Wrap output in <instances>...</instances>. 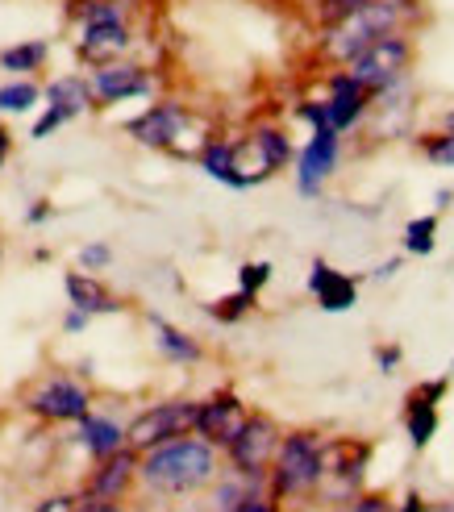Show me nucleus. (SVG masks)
<instances>
[{
	"label": "nucleus",
	"instance_id": "f257e3e1",
	"mask_svg": "<svg viewBox=\"0 0 454 512\" xmlns=\"http://www.w3.org/2000/svg\"><path fill=\"white\" fill-rule=\"evenodd\" d=\"M142 479L150 483L155 492H192L200 483L213 479V450L205 442H192V438H171L150 446L146 463H142Z\"/></svg>",
	"mask_w": 454,
	"mask_h": 512
},
{
	"label": "nucleus",
	"instance_id": "f03ea898",
	"mask_svg": "<svg viewBox=\"0 0 454 512\" xmlns=\"http://www.w3.org/2000/svg\"><path fill=\"white\" fill-rule=\"evenodd\" d=\"M405 0H363V5L350 13V17H342L338 21V30H334V42H330V55H338V59H355V55H363V50L375 42V38H384V34H392V25L405 17Z\"/></svg>",
	"mask_w": 454,
	"mask_h": 512
},
{
	"label": "nucleus",
	"instance_id": "7ed1b4c3",
	"mask_svg": "<svg viewBox=\"0 0 454 512\" xmlns=\"http://www.w3.org/2000/svg\"><path fill=\"white\" fill-rule=\"evenodd\" d=\"M405 67H409V46L396 34H384V38H375L363 55L350 59V80L371 92H388L400 75H405Z\"/></svg>",
	"mask_w": 454,
	"mask_h": 512
},
{
	"label": "nucleus",
	"instance_id": "20e7f679",
	"mask_svg": "<svg viewBox=\"0 0 454 512\" xmlns=\"http://www.w3.org/2000/svg\"><path fill=\"white\" fill-rule=\"evenodd\" d=\"M196 408L200 404H188V400H171V404H155L150 413H142L130 433H125V442L138 446V450H150L159 442H171V438H184V433L196 425Z\"/></svg>",
	"mask_w": 454,
	"mask_h": 512
},
{
	"label": "nucleus",
	"instance_id": "39448f33",
	"mask_svg": "<svg viewBox=\"0 0 454 512\" xmlns=\"http://www.w3.org/2000/svg\"><path fill=\"white\" fill-rule=\"evenodd\" d=\"M321 479V446L313 433H292L275 458V488L280 492H305Z\"/></svg>",
	"mask_w": 454,
	"mask_h": 512
},
{
	"label": "nucleus",
	"instance_id": "423d86ee",
	"mask_svg": "<svg viewBox=\"0 0 454 512\" xmlns=\"http://www.w3.org/2000/svg\"><path fill=\"white\" fill-rule=\"evenodd\" d=\"M84 17H88V25H84V38H80V55L88 63L105 67L109 59H117L121 50L130 46V34H125L121 13L113 5H88Z\"/></svg>",
	"mask_w": 454,
	"mask_h": 512
},
{
	"label": "nucleus",
	"instance_id": "0eeeda50",
	"mask_svg": "<svg viewBox=\"0 0 454 512\" xmlns=\"http://www.w3.org/2000/svg\"><path fill=\"white\" fill-rule=\"evenodd\" d=\"M275 450H280V433H275V425H271L267 417H246V425L238 429V438L230 442L234 463H238V471H246V475H259V471L271 463Z\"/></svg>",
	"mask_w": 454,
	"mask_h": 512
},
{
	"label": "nucleus",
	"instance_id": "6e6552de",
	"mask_svg": "<svg viewBox=\"0 0 454 512\" xmlns=\"http://www.w3.org/2000/svg\"><path fill=\"white\" fill-rule=\"evenodd\" d=\"M246 425V413H242V404L234 396H217L209 404H200L196 408V429L205 433L209 442H221V446H230L238 438V429Z\"/></svg>",
	"mask_w": 454,
	"mask_h": 512
},
{
	"label": "nucleus",
	"instance_id": "1a4fd4ad",
	"mask_svg": "<svg viewBox=\"0 0 454 512\" xmlns=\"http://www.w3.org/2000/svg\"><path fill=\"white\" fill-rule=\"evenodd\" d=\"M184 125H188V117L175 105H155V109H146L138 121H130V134L146 146H175L184 138Z\"/></svg>",
	"mask_w": 454,
	"mask_h": 512
},
{
	"label": "nucleus",
	"instance_id": "9d476101",
	"mask_svg": "<svg viewBox=\"0 0 454 512\" xmlns=\"http://www.w3.org/2000/svg\"><path fill=\"white\" fill-rule=\"evenodd\" d=\"M34 413H42L50 421H80V417H88V396H84V388H75L71 379H55L34 396Z\"/></svg>",
	"mask_w": 454,
	"mask_h": 512
},
{
	"label": "nucleus",
	"instance_id": "9b49d317",
	"mask_svg": "<svg viewBox=\"0 0 454 512\" xmlns=\"http://www.w3.org/2000/svg\"><path fill=\"white\" fill-rule=\"evenodd\" d=\"M334 159H338V138H334L330 125H325V130L313 134V142L305 146V155H300V192L313 196L321 188V179L334 171Z\"/></svg>",
	"mask_w": 454,
	"mask_h": 512
},
{
	"label": "nucleus",
	"instance_id": "f8f14e48",
	"mask_svg": "<svg viewBox=\"0 0 454 512\" xmlns=\"http://www.w3.org/2000/svg\"><path fill=\"white\" fill-rule=\"evenodd\" d=\"M363 105H367V88H359L355 80H350V75H338L330 105H321V109H325V121H330V130H346L350 121L363 117Z\"/></svg>",
	"mask_w": 454,
	"mask_h": 512
},
{
	"label": "nucleus",
	"instance_id": "ddd939ff",
	"mask_svg": "<svg viewBox=\"0 0 454 512\" xmlns=\"http://www.w3.org/2000/svg\"><path fill=\"white\" fill-rule=\"evenodd\" d=\"M309 288L317 292L321 309H330V313H342V309H350V304H355V279H346V275L330 271L325 263H313Z\"/></svg>",
	"mask_w": 454,
	"mask_h": 512
},
{
	"label": "nucleus",
	"instance_id": "4468645a",
	"mask_svg": "<svg viewBox=\"0 0 454 512\" xmlns=\"http://www.w3.org/2000/svg\"><path fill=\"white\" fill-rule=\"evenodd\" d=\"M146 92V75L130 63H105L96 71V96L100 100H125V96H138Z\"/></svg>",
	"mask_w": 454,
	"mask_h": 512
},
{
	"label": "nucleus",
	"instance_id": "2eb2a0df",
	"mask_svg": "<svg viewBox=\"0 0 454 512\" xmlns=\"http://www.w3.org/2000/svg\"><path fill=\"white\" fill-rule=\"evenodd\" d=\"M134 454L130 450H113L105 458V467H100V475L92 479V500H117L125 492V483H130L134 475Z\"/></svg>",
	"mask_w": 454,
	"mask_h": 512
},
{
	"label": "nucleus",
	"instance_id": "dca6fc26",
	"mask_svg": "<svg viewBox=\"0 0 454 512\" xmlns=\"http://www.w3.org/2000/svg\"><path fill=\"white\" fill-rule=\"evenodd\" d=\"M67 296L80 313H113L117 300L105 292V284H96L92 275H67Z\"/></svg>",
	"mask_w": 454,
	"mask_h": 512
},
{
	"label": "nucleus",
	"instance_id": "f3484780",
	"mask_svg": "<svg viewBox=\"0 0 454 512\" xmlns=\"http://www.w3.org/2000/svg\"><path fill=\"white\" fill-rule=\"evenodd\" d=\"M50 109H55V113H63L67 121L71 117H80L84 109H88V84L84 80H71V75H67V80H55V84H50Z\"/></svg>",
	"mask_w": 454,
	"mask_h": 512
},
{
	"label": "nucleus",
	"instance_id": "a211bd4d",
	"mask_svg": "<svg viewBox=\"0 0 454 512\" xmlns=\"http://www.w3.org/2000/svg\"><path fill=\"white\" fill-rule=\"evenodd\" d=\"M80 421H84V442H88V450L96 458H109L113 450H121L125 433L113 421H100V417H80Z\"/></svg>",
	"mask_w": 454,
	"mask_h": 512
},
{
	"label": "nucleus",
	"instance_id": "6ab92c4d",
	"mask_svg": "<svg viewBox=\"0 0 454 512\" xmlns=\"http://www.w3.org/2000/svg\"><path fill=\"white\" fill-rule=\"evenodd\" d=\"M200 159H205V171H209L213 179H221V184L238 188V175H234V146H230V142H209Z\"/></svg>",
	"mask_w": 454,
	"mask_h": 512
},
{
	"label": "nucleus",
	"instance_id": "aec40b11",
	"mask_svg": "<svg viewBox=\"0 0 454 512\" xmlns=\"http://www.w3.org/2000/svg\"><path fill=\"white\" fill-rule=\"evenodd\" d=\"M438 433V413H434V404H425L413 396V413H409V438L413 446H425Z\"/></svg>",
	"mask_w": 454,
	"mask_h": 512
},
{
	"label": "nucleus",
	"instance_id": "412c9836",
	"mask_svg": "<svg viewBox=\"0 0 454 512\" xmlns=\"http://www.w3.org/2000/svg\"><path fill=\"white\" fill-rule=\"evenodd\" d=\"M42 59H46V42H25V46H13L0 55L5 71H34Z\"/></svg>",
	"mask_w": 454,
	"mask_h": 512
},
{
	"label": "nucleus",
	"instance_id": "4be33fe9",
	"mask_svg": "<svg viewBox=\"0 0 454 512\" xmlns=\"http://www.w3.org/2000/svg\"><path fill=\"white\" fill-rule=\"evenodd\" d=\"M434 234H438V221H434V217H417V221H409V229H405V246H409L413 254H430V250H434Z\"/></svg>",
	"mask_w": 454,
	"mask_h": 512
},
{
	"label": "nucleus",
	"instance_id": "5701e85b",
	"mask_svg": "<svg viewBox=\"0 0 454 512\" xmlns=\"http://www.w3.org/2000/svg\"><path fill=\"white\" fill-rule=\"evenodd\" d=\"M30 105H38V88L34 84H5V88H0V109L25 113Z\"/></svg>",
	"mask_w": 454,
	"mask_h": 512
},
{
	"label": "nucleus",
	"instance_id": "b1692460",
	"mask_svg": "<svg viewBox=\"0 0 454 512\" xmlns=\"http://www.w3.org/2000/svg\"><path fill=\"white\" fill-rule=\"evenodd\" d=\"M255 142H259V150H263V159H267V167L275 171V167H284L288 163V138L284 134H275V130H263V134H255Z\"/></svg>",
	"mask_w": 454,
	"mask_h": 512
},
{
	"label": "nucleus",
	"instance_id": "393cba45",
	"mask_svg": "<svg viewBox=\"0 0 454 512\" xmlns=\"http://www.w3.org/2000/svg\"><path fill=\"white\" fill-rule=\"evenodd\" d=\"M159 346H163L171 358H196V354H200L196 342H188L180 329H171V325H163V321H159Z\"/></svg>",
	"mask_w": 454,
	"mask_h": 512
},
{
	"label": "nucleus",
	"instance_id": "a878e982",
	"mask_svg": "<svg viewBox=\"0 0 454 512\" xmlns=\"http://www.w3.org/2000/svg\"><path fill=\"white\" fill-rule=\"evenodd\" d=\"M267 279H271V267H267V263H250V267H242V292H246V296H255V292L267 284Z\"/></svg>",
	"mask_w": 454,
	"mask_h": 512
},
{
	"label": "nucleus",
	"instance_id": "bb28decb",
	"mask_svg": "<svg viewBox=\"0 0 454 512\" xmlns=\"http://www.w3.org/2000/svg\"><path fill=\"white\" fill-rule=\"evenodd\" d=\"M250 309V296L246 292H238V296H230V300H221V309H213L221 321H234V317H242Z\"/></svg>",
	"mask_w": 454,
	"mask_h": 512
},
{
	"label": "nucleus",
	"instance_id": "cd10ccee",
	"mask_svg": "<svg viewBox=\"0 0 454 512\" xmlns=\"http://www.w3.org/2000/svg\"><path fill=\"white\" fill-rule=\"evenodd\" d=\"M430 159H434V163H442V167H446V163L454 167V134H446V138H434V142H430Z\"/></svg>",
	"mask_w": 454,
	"mask_h": 512
},
{
	"label": "nucleus",
	"instance_id": "c85d7f7f",
	"mask_svg": "<svg viewBox=\"0 0 454 512\" xmlns=\"http://www.w3.org/2000/svg\"><path fill=\"white\" fill-rule=\"evenodd\" d=\"M109 259H113L109 246H84V254H80L84 267H109Z\"/></svg>",
	"mask_w": 454,
	"mask_h": 512
},
{
	"label": "nucleus",
	"instance_id": "c756f323",
	"mask_svg": "<svg viewBox=\"0 0 454 512\" xmlns=\"http://www.w3.org/2000/svg\"><path fill=\"white\" fill-rule=\"evenodd\" d=\"M346 512H392V504H388L384 496H367V500H359V504H350Z\"/></svg>",
	"mask_w": 454,
	"mask_h": 512
},
{
	"label": "nucleus",
	"instance_id": "7c9ffc66",
	"mask_svg": "<svg viewBox=\"0 0 454 512\" xmlns=\"http://www.w3.org/2000/svg\"><path fill=\"white\" fill-rule=\"evenodd\" d=\"M63 121H67L63 113H55V109H50V113H46V117H42V121L34 125V138H46L50 130H59V125H63Z\"/></svg>",
	"mask_w": 454,
	"mask_h": 512
},
{
	"label": "nucleus",
	"instance_id": "2f4dec72",
	"mask_svg": "<svg viewBox=\"0 0 454 512\" xmlns=\"http://www.w3.org/2000/svg\"><path fill=\"white\" fill-rule=\"evenodd\" d=\"M71 512H121V508H113L109 500H88V504H75Z\"/></svg>",
	"mask_w": 454,
	"mask_h": 512
},
{
	"label": "nucleus",
	"instance_id": "473e14b6",
	"mask_svg": "<svg viewBox=\"0 0 454 512\" xmlns=\"http://www.w3.org/2000/svg\"><path fill=\"white\" fill-rule=\"evenodd\" d=\"M396 363H400V350H396V346H392V350H380V367H384V371H392Z\"/></svg>",
	"mask_w": 454,
	"mask_h": 512
},
{
	"label": "nucleus",
	"instance_id": "72a5a7b5",
	"mask_svg": "<svg viewBox=\"0 0 454 512\" xmlns=\"http://www.w3.org/2000/svg\"><path fill=\"white\" fill-rule=\"evenodd\" d=\"M71 508H75L71 500H46V504H42L38 512H71Z\"/></svg>",
	"mask_w": 454,
	"mask_h": 512
},
{
	"label": "nucleus",
	"instance_id": "f704fd0d",
	"mask_svg": "<svg viewBox=\"0 0 454 512\" xmlns=\"http://www.w3.org/2000/svg\"><path fill=\"white\" fill-rule=\"evenodd\" d=\"M234 512H271V504H263V500H242Z\"/></svg>",
	"mask_w": 454,
	"mask_h": 512
},
{
	"label": "nucleus",
	"instance_id": "c9c22d12",
	"mask_svg": "<svg viewBox=\"0 0 454 512\" xmlns=\"http://www.w3.org/2000/svg\"><path fill=\"white\" fill-rule=\"evenodd\" d=\"M84 325H88V313H80V309L67 317V329H84Z\"/></svg>",
	"mask_w": 454,
	"mask_h": 512
},
{
	"label": "nucleus",
	"instance_id": "e433bc0d",
	"mask_svg": "<svg viewBox=\"0 0 454 512\" xmlns=\"http://www.w3.org/2000/svg\"><path fill=\"white\" fill-rule=\"evenodd\" d=\"M5 155H9V134L0 130V163H5Z\"/></svg>",
	"mask_w": 454,
	"mask_h": 512
},
{
	"label": "nucleus",
	"instance_id": "4c0bfd02",
	"mask_svg": "<svg viewBox=\"0 0 454 512\" xmlns=\"http://www.w3.org/2000/svg\"><path fill=\"white\" fill-rule=\"evenodd\" d=\"M400 512H421V500H417V496H409V500H405V508H400Z\"/></svg>",
	"mask_w": 454,
	"mask_h": 512
},
{
	"label": "nucleus",
	"instance_id": "58836bf2",
	"mask_svg": "<svg viewBox=\"0 0 454 512\" xmlns=\"http://www.w3.org/2000/svg\"><path fill=\"white\" fill-rule=\"evenodd\" d=\"M421 512H454V508H450V504H446V508H421Z\"/></svg>",
	"mask_w": 454,
	"mask_h": 512
},
{
	"label": "nucleus",
	"instance_id": "ea45409f",
	"mask_svg": "<svg viewBox=\"0 0 454 512\" xmlns=\"http://www.w3.org/2000/svg\"><path fill=\"white\" fill-rule=\"evenodd\" d=\"M446 125H450V134H454V113H450V117H446Z\"/></svg>",
	"mask_w": 454,
	"mask_h": 512
}]
</instances>
